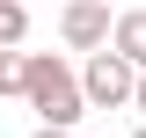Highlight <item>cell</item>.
Here are the masks:
<instances>
[{"label":"cell","instance_id":"cell-1","mask_svg":"<svg viewBox=\"0 0 146 138\" xmlns=\"http://www.w3.org/2000/svg\"><path fill=\"white\" fill-rule=\"evenodd\" d=\"M22 102L36 109V124H80V116H88L80 73H73L66 58H51V51L22 58Z\"/></svg>","mask_w":146,"mask_h":138},{"label":"cell","instance_id":"cell-2","mask_svg":"<svg viewBox=\"0 0 146 138\" xmlns=\"http://www.w3.org/2000/svg\"><path fill=\"white\" fill-rule=\"evenodd\" d=\"M131 80H139V66L117 58L110 44H95L88 66H80V95H88V109H131Z\"/></svg>","mask_w":146,"mask_h":138},{"label":"cell","instance_id":"cell-3","mask_svg":"<svg viewBox=\"0 0 146 138\" xmlns=\"http://www.w3.org/2000/svg\"><path fill=\"white\" fill-rule=\"evenodd\" d=\"M58 36H66L73 51H95V44H110V7H102V0H66Z\"/></svg>","mask_w":146,"mask_h":138},{"label":"cell","instance_id":"cell-4","mask_svg":"<svg viewBox=\"0 0 146 138\" xmlns=\"http://www.w3.org/2000/svg\"><path fill=\"white\" fill-rule=\"evenodd\" d=\"M110 51L131 58V66H146V7H124V15L110 22Z\"/></svg>","mask_w":146,"mask_h":138},{"label":"cell","instance_id":"cell-5","mask_svg":"<svg viewBox=\"0 0 146 138\" xmlns=\"http://www.w3.org/2000/svg\"><path fill=\"white\" fill-rule=\"evenodd\" d=\"M29 36V0H0V44H22Z\"/></svg>","mask_w":146,"mask_h":138},{"label":"cell","instance_id":"cell-6","mask_svg":"<svg viewBox=\"0 0 146 138\" xmlns=\"http://www.w3.org/2000/svg\"><path fill=\"white\" fill-rule=\"evenodd\" d=\"M0 95H22V51L0 44Z\"/></svg>","mask_w":146,"mask_h":138},{"label":"cell","instance_id":"cell-7","mask_svg":"<svg viewBox=\"0 0 146 138\" xmlns=\"http://www.w3.org/2000/svg\"><path fill=\"white\" fill-rule=\"evenodd\" d=\"M29 138H73V124H36Z\"/></svg>","mask_w":146,"mask_h":138},{"label":"cell","instance_id":"cell-8","mask_svg":"<svg viewBox=\"0 0 146 138\" xmlns=\"http://www.w3.org/2000/svg\"><path fill=\"white\" fill-rule=\"evenodd\" d=\"M131 109L146 116V66H139V80H131Z\"/></svg>","mask_w":146,"mask_h":138},{"label":"cell","instance_id":"cell-9","mask_svg":"<svg viewBox=\"0 0 146 138\" xmlns=\"http://www.w3.org/2000/svg\"><path fill=\"white\" fill-rule=\"evenodd\" d=\"M139 138H146V124H139Z\"/></svg>","mask_w":146,"mask_h":138}]
</instances>
